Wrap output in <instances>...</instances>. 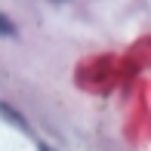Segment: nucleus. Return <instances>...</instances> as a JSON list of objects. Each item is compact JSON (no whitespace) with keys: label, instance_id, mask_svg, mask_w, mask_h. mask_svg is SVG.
<instances>
[{"label":"nucleus","instance_id":"1","mask_svg":"<svg viewBox=\"0 0 151 151\" xmlns=\"http://www.w3.org/2000/svg\"><path fill=\"white\" fill-rule=\"evenodd\" d=\"M16 34V28H12V22L6 16H0V37H12Z\"/></svg>","mask_w":151,"mask_h":151},{"label":"nucleus","instance_id":"2","mask_svg":"<svg viewBox=\"0 0 151 151\" xmlns=\"http://www.w3.org/2000/svg\"><path fill=\"white\" fill-rule=\"evenodd\" d=\"M43 151H46V148H43Z\"/></svg>","mask_w":151,"mask_h":151}]
</instances>
